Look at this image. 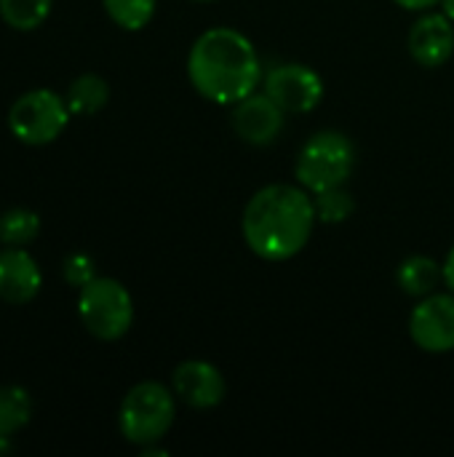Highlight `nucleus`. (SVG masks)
<instances>
[{
    "mask_svg": "<svg viewBox=\"0 0 454 457\" xmlns=\"http://www.w3.org/2000/svg\"><path fill=\"white\" fill-rule=\"evenodd\" d=\"M444 281V270L433 257L425 254H412L407 257L399 270H396V284L407 297L423 300L436 292V287Z\"/></svg>",
    "mask_w": 454,
    "mask_h": 457,
    "instance_id": "obj_13",
    "label": "nucleus"
},
{
    "mask_svg": "<svg viewBox=\"0 0 454 457\" xmlns=\"http://www.w3.org/2000/svg\"><path fill=\"white\" fill-rule=\"evenodd\" d=\"M316 222L313 195L302 185L273 182L249 198L241 233L260 260L286 262L308 246Z\"/></svg>",
    "mask_w": 454,
    "mask_h": 457,
    "instance_id": "obj_1",
    "label": "nucleus"
},
{
    "mask_svg": "<svg viewBox=\"0 0 454 457\" xmlns=\"http://www.w3.org/2000/svg\"><path fill=\"white\" fill-rule=\"evenodd\" d=\"M399 8H404V11H417V13H423V11H431L433 5H439L442 0H393Z\"/></svg>",
    "mask_w": 454,
    "mask_h": 457,
    "instance_id": "obj_21",
    "label": "nucleus"
},
{
    "mask_svg": "<svg viewBox=\"0 0 454 457\" xmlns=\"http://www.w3.org/2000/svg\"><path fill=\"white\" fill-rule=\"evenodd\" d=\"M51 5L54 0H0V16L8 27L32 32L48 19Z\"/></svg>",
    "mask_w": 454,
    "mask_h": 457,
    "instance_id": "obj_16",
    "label": "nucleus"
},
{
    "mask_svg": "<svg viewBox=\"0 0 454 457\" xmlns=\"http://www.w3.org/2000/svg\"><path fill=\"white\" fill-rule=\"evenodd\" d=\"M32 418V399L21 386H0V436H13Z\"/></svg>",
    "mask_w": 454,
    "mask_h": 457,
    "instance_id": "obj_15",
    "label": "nucleus"
},
{
    "mask_svg": "<svg viewBox=\"0 0 454 457\" xmlns=\"http://www.w3.org/2000/svg\"><path fill=\"white\" fill-rule=\"evenodd\" d=\"M313 206H316V220L318 222H324V225H340V222H345L353 214L356 198H353V193L345 185H340V187L316 193L313 195Z\"/></svg>",
    "mask_w": 454,
    "mask_h": 457,
    "instance_id": "obj_18",
    "label": "nucleus"
},
{
    "mask_svg": "<svg viewBox=\"0 0 454 457\" xmlns=\"http://www.w3.org/2000/svg\"><path fill=\"white\" fill-rule=\"evenodd\" d=\"M193 88L214 104H235L257 91L262 62L254 43L233 27H209L187 54Z\"/></svg>",
    "mask_w": 454,
    "mask_h": 457,
    "instance_id": "obj_2",
    "label": "nucleus"
},
{
    "mask_svg": "<svg viewBox=\"0 0 454 457\" xmlns=\"http://www.w3.org/2000/svg\"><path fill=\"white\" fill-rule=\"evenodd\" d=\"M195 3H211V0H195Z\"/></svg>",
    "mask_w": 454,
    "mask_h": 457,
    "instance_id": "obj_25",
    "label": "nucleus"
},
{
    "mask_svg": "<svg viewBox=\"0 0 454 457\" xmlns=\"http://www.w3.org/2000/svg\"><path fill=\"white\" fill-rule=\"evenodd\" d=\"M439 5H442V11H444V13H447V16L454 21V0H442Z\"/></svg>",
    "mask_w": 454,
    "mask_h": 457,
    "instance_id": "obj_24",
    "label": "nucleus"
},
{
    "mask_svg": "<svg viewBox=\"0 0 454 457\" xmlns=\"http://www.w3.org/2000/svg\"><path fill=\"white\" fill-rule=\"evenodd\" d=\"M40 287V265L24 246H8L0 252V300L11 305H27L37 297Z\"/></svg>",
    "mask_w": 454,
    "mask_h": 457,
    "instance_id": "obj_12",
    "label": "nucleus"
},
{
    "mask_svg": "<svg viewBox=\"0 0 454 457\" xmlns=\"http://www.w3.org/2000/svg\"><path fill=\"white\" fill-rule=\"evenodd\" d=\"M13 450V445H11V436H0V455H8Z\"/></svg>",
    "mask_w": 454,
    "mask_h": 457,
    "instance_id": "obj_23",
    "label": "nucleus"
},
{
    "mask_svg": "<svg viewBox=\"0 0 454 457\" xmlns=\"http://www.w3.org/2000/svg\"><path fill=\"white\" fill-rule=\"evenodd\" d=\"M286 112L262 91V94H249L246 99L235 102L230 110V126L244 139L246 145L254 147H268L273 145L281 131H284Z\"/></svg>",
    "mask_w": 454,
    "mask_h": 457,
    "instance_id": "obj_9",
    "label": "nucleus"
},
{
    "mask_svg": "<svg viewBox=\"0 0 454 457\" xmlns=\"http://www.w3.org/2000/svg\"><path fill=\"white\" fill-rule=\"evenodd\" d=\"M353 169H356V147L351 137L340 131H318L297 153L294 179L310 195H316L345 185Z\"/></svg>",
    "mask_w": 454,
    "mask_h": 457,
    "instance_id": "obj_4",
    "label": "nucleus"
},
{
    "mask_svg": "<svg viewBox=\"0 0 454 457\" xmlns=\"http://www.w3.org/2000/svg\"><path fill=\"white\" fill-rule=\"evenodd\" d=\"M409 337L425 353H452L454 292H433L415 305L409 316Z\"/></svg>",
    "mask_w": 454,
    "mask_h": 457,
    "instance_id": "obj_8",
    "label": "nucleus"
},
{
    "mask_svg": "<svg viewBox=\"0 0 454 457\" xmlns=\"http://www.w3.org/2000/svg\"><path fill=\"white\" fill-rule=\"evenodd\" d=\"M442 270H444V284H447V289L454 292V246L450 249L447 260L442 262Z\"/></svg>",
    "mask_w": 454,
    "mask_h": 457,
    "instance_id": "obj_22",
    "label": "nucleus"
},
{
    "mask_svg": "<svg viewBox=\"0 0 454 457\" xmlns=\"http://www.w3.org/2000/svg\"><path fill=\"white\" fill-rule=\"evenodd\" d=\"M70 107L64 96L51 88H32L24 91L8 110V129L11 134L32 147L51 145L62 137L70 123Z\"/></svg>",
    "mask_w": 454,
    "mask_h": 457,
    "instance_id": "obj_6",
    "label": "nucleus"
},
{
    "mask_svg": "<svg viewBox=\"0 0 454 457\" xmlns=\"http://www.w3.org/2000/svg\"><path fill=\"white\" fill-rule=\"evenodd\" d=\"M78 316L96 340H120L134 324V300L128 289L107 276H96L78 289Z\"/></svg>",
    "mask_w": 454,
    "mask_h": 457,
    "instance_id": "obj_5",
    "label": "nucleus"
},
{
    "mask_svg": "<svg viewBox=\"0 0 454 457\" xmlns=\"http://www.w3.org/2000/svg\"><path fill=\"white\" fill-rule=\"evenodd\" d=\"M62 273H64V281H67L70 287H75V289H80V287H86L88 281L96 278L94 260H91L88 254H80V252H78V254H70V257L64 260Z\"/></svg>",
    "mask_w": 454,
    "mask_h": 457,
    "instance_id": "obj_20",
    "label": "nucleus"
},
{
    "mask_svg": "<svg viewBox=\"0 0 454 457\" xmlns=\"http://www.w3.org/2000/svg\"><path fill=\"white\" fill-rule=\"evenodd\" d=\"M171 391L190 410H214L225 402L227 383L211 361L187 359L171 372Z\"/></svg>",
    "mask_w": 454,
    "mask_h": 457,
    "instance_id": "obj_10",
    "label": "nucleus"
},
{
    "mask_svg": "<svg viewBox=\"0 0 454 457\" xmlns=\"http://www.w3.org/2000/svg\"><path fill=\"white\" fill-rule=\"evenodd\" d=\"M40 233V217L29 209H11L0 217V241L8 246H27Z\"/></svg>",
    "mask_w": 454,
    "mask_h": 457,
    "instance_id": "obj_19",
    "label": "nucleus"
},
{
    "mask_svg": "<svg viewBox=\"0 0 454 457\" xmlns=\"http://www.w3.org/2000/svg\"><path fill=\"white\" fill-rule=\"evenodd\" d=\"M265 94L286 112V115H305L313 112L324 99V80L321 75L300 62H286L273 67L265 75Z\"/></svg>",
    "mask_w": 454,
    "mask_h": 457,
    "instance_id": "obj_7",
    "label": "nucleus"
},
{
    "mask_svg": "<svg viewBox=\"0 0 454 457\" xmlns=\"http://www.w3.org/2000/svg\"><path fill=\"white\" fill-rule=\"evenodd\" d=\"M409 54L420 67H442L454 54V21L444 11H423L409 29Z\"/></svg>",
    "mask_w": 454,
    "mask_h": 457,
    "instance_id": "obj_11",
    "label": "nucleus"
},
{
    "mask_svg": "<svg viewBox=\"0 0 454 457\" xmlns=\"http://www.w3.org/2000/svg\"><path fill=\"white\" fill-rule=\"evenodd\" d=\"M177 420V396L155 380L136 383L120 402L118 428L120 436L136 447L158 445Z\"/></svg>",
    "mask_w": 454,
    "mask_h": 457,
    "instance_id": "obj_3",
    "label": "nucleus"
},
{
    "mask_svg": "<svg viewBox=\"0 0 454 457\" xmlns=\"http://www.w3.org/2000/svg\"><path fill=\"white\" fill-rule=\"evenodd\" d=\"M64 102L72 115H96L110 102V86L104 78L94 72H83L70 83Z\"/></svg>",
    "mask_w": 454,
    "mask_h": 457,
    "instance_id": "obj_14",
    "label": "nucleus"
},
{
    "mask_svg": "<svg viewBox=\"0 0 454 457\" xmlns=\"http://www.w3.org/2000/svg\"><path fill=\"white\" fill-rule=\"evenodd\" d=\"M102 5L120 29L139 32L153 21L158 0H102Z\"/></svg>",
    "mask_w": 454,
    "mask_h": 457,
    "instance_id": "obj_17",
    "label": "nucleus"
}]
</instances>
